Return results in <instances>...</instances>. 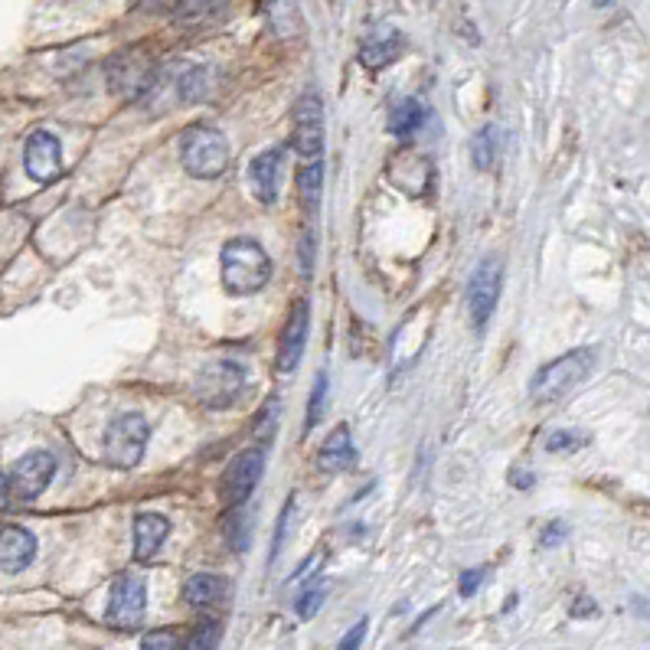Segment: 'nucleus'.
Segmentation results:
<instances>
[{
  "label": "nucleus",
  "mask_w": 650,
  "mask_h": 650,
  "mask_svg": "<svg viewBox=\"0 0 650 650\" xmlns=\"http://www.w3.org/2000/svg\"><path fill=\"white\" fill-rule=\"evenodd\" d=\"M23 167H26L29 180L56 183L62 176V144H59V137L49 134V131L29 134V140L23 147Z\"/></svg>",
  "instance_id": "nucleus-12"
},
{
  "label": "nucleus",
  "mask_w": 650,
  "mask_h": 650,
  "mask_svg": "<svg viewBox=\"0 0 650 650\" xmlns=\"http://www.w3.org/2000/svg\"><path fill=\"white\" fill-rule=\"evenodd\" d=\"M271 278V258L252 238H229L222 245V287L235 297L255 294Z\"/></svg>",
  "instance_id": "nucleus-1"
},
{
  "label": "nucleus",
  "mask_w": 650,
  "mask_h": 650,
  "mask_svg": "<svg viewBox=\"0 0 650 650\" xmlns=\"http://www.w3.org/2000/svg\"><path fill=\"white\" fill-rule=\"evenodd\" d=\"M421 121H425V105H421L418 98H402V101H395L392 111H389V127H392V134H412V131L421 127Z\"/></svg>",
  "instance_id": "nucleus-22"
},
{
  "label": "nucleus",
  "mask_w": 650,
  "mask_h": 650,
  "mask_svg": "<svg viewBox=\"0 0 650 650\" xmlns=\"http://www.w3.org/2000/svg\"><path fill=\"white\" fill-rule=\"evenodd\" d=\"M229 0H180V7H176V20L180 23H206V20H212L216 13H222V7H225Z\"/></svg>",
  "instance_id": "nucleus-23"
},
{
  "label": "nucleus",
  "mask_w": 650,
  "mask_h": 650,
  "mask_svg": "<svg viewBox=\"0 0 650 650\" xmlns=\"http://www.w3.org/2000/svg\"><path fill=\"white\" fill-rule=\"evenodd\" d=\"M591 614H598V604L588 594H578L572 604V617H591Z\"/></svg>",
  "instance_id": "nucleus-33"
},
{
  "label": "nucleus",
  "mask_w": 650,
  "mask_h": 650,
  "mask_svg": "<svg viewBox=\"0 0 650 650\" xmlns=\"http://www.w3.org/2000/svg\"><path fill=\"white\" fill-rule=\"evenodd\" d=\"M562 536H565V523H549L545 526V532H542V545H559L562 542Z\"/></svg>",
  "instance_id": "nucleus-34"
},
{
  "label": "nucleus",
  "mask_w": 650,
  "mask_h": 650,
  "mask_svg": "<svg viewBox=\"0 0 650 650\" xmlns=\"http://www.w3.org/2000/svg\"><path fill=\"white\" fill-rule=\"evenodd\" d=\"M36 559V536L23 526H0V568L23 572Z\"/></svg>",
  "instance_id": "nucleus-16"
},
{
  "label": "nucleus",
  "mask_w": 650,
  "mask_h": 650,
  "mask_svg": "<svg viewBox=\"0 0 650 650\" xmlns=\"http://www.w3.org/2000/svg\"><path fill=\"white\" fill-rule=\"evenodd\" d=\"M140 650H180V637L173 630H150Z\"/></svg>",
  "instance_id": "nucleus-29"
},
{
  "label": "nucleus",
  "mask_w": 650,
  "mask_h": 650,
  "mask_svg": "<svg viewBox=\"0 0 650 650\" xmlns=\"http://www.w3.org/2000/svg\"><path fill=\"white\" fill-rule=\"evenodd\" d=\"M294 150L301 154V163L320 160L323 154V105L314 91L301 95L297 108H294Z\"/></svg>",
  "instance_id": "nucleus-9"
},
{
  "label": "nucleus",
  "mask_w": 650,
  "mask_h": 650,
  "mask_svg": "<svg viewBox=\"0 0 650 650\" xmlns=\"http://www.w3.org/2000/svg\"><path fill=\"white\" fill-rule=\"evenodd\" d=\"M7 496H10V483H7V477L0 474V510L7 506Z\"/></svg>",
  "instance_id": "nucleus-35"
},
{
  "label": "nucleus",
  "mask_w": 650,
  "mask_h": 650,
  "mask_svg": "<svg viewBox=\"0 0 650 650\" xmlns=\"http://www.w3.org/2000/svg\"><path fill=\"white\" fill-rule=\"evenodd\" d=\"M307 323H310V304L307 301H294L287 320H284V330H281V340H278V372H291L301 356H304V343H307Z\"/></svg>",
  "instance_id": "nucleus-13"
},
{
  "label": "nucleus",
  "mask_w": 650,
  "mask_h": 650,
  "mask_svg": "<svg viewBox=\"0 0 650 650\" xmlns=\"http://www.w3.org/2000/svg\"><path fill=\"white\" fill-rule=\"evenodd\" d=\"M108 88L121 98H140L154 88L157 82V65L144 49H124L118 56H111L108 69Z\"/></svg>",
  "instance_id": "nucleus-5"
},
{
  "label": "nucleus",
  "mask_w": 650,
  "mask_h": 650,
  "mask_svg": "<svg viewBox=\"0 0 650 650\" xmlns=\"http://www.w3.org/2000/svg\"><path fill=\"white\" fill-rule=\"evenodd\" d=\"M222 594H225V581L212 572H196L183 585V598L193 608H212V604L222 601Z\"/></svg>",
  "instance_id": "nucleus-19"
},
{
  "label": "nucleus",
  "mask_w": 650,
  "mask_h": 650,
  "mask_svg": "<svg viewBox=\"0 0 650 650\" xmlns=\"http://www.w3.org/2000/svg\"><path fill=\"white\" fill-rule=\"evenodd\" d=\"M510 480H516V483H519V490H526V487L532 483V477H529V474H510Z\"/></svg>",
  "instance_id": "nucleus-36"
},
{
  "label": "nucleus",
  "mask_w": 650,
  "mask_h": 650,
  "mask_svg": "<svg viewBox=\"0 0 650 650\" xmlns=\"http://www.w3.org/2000/svg\"><path fill=\"white\" fill-rule=\"evenodd\" d=\"M323 395H327V376L323 372H317V379H314V392H310V405H307V421H304V428L310 431L317 421H320V415H323Z\"/></svg>",
  "instance_id": "nucleus-26"
},
{
  "label": "nucleus",
  "mask_w": 650,
  "mask_h": 650,
  "mask_svg": "<svg viewBox=\"0 0 650 650\" xmlns=\"http://www.w3.org/2000/svg\"><path fill=\"white\" fill-rule=\"evenodd\" d=\"M170 536V519L160 513H137L134 519V559L147 562L157 555L163 539Z\"/></svg>",
  "instance_id": "nucleus-18"
},
{
  "label": "nucleus",
  "mask_w": 650,
  "mask_h": 650,
  "mask_svg": "<svg viewBox=\"0 0 650 650\" xmlns=\"http://www.w3.org/2000/svg\"><path fill=\"white\" fill-rule=\"evenodd\" d=\"M405 52V36L392 26H379L376 33H369L359 46V62L366 69H385L392 65L398 56Z\"/></svg>",
  "instance_id": "nucleus-15"
},
{
  "label": "nucleus",
  "mask_w": 650,
  "mask_h": 650,
  "mask_svg": "<svg viewBox=\"0 0 650 650\" xmlns=\"http://www.w3.org/2000/svg\"><path fill=\"white\" fill-rule=\"evenodd\" d=\"M56 477V457L49 451H26L10 470V493L16 500H36Z\"/></svg>",
  "instance_id": "nucleus-10"
},
{
  "label": "nucleus",
  "mask_w": 650,
  "mask_h": 650,
  "mask_svg": "<svg viewBox=\"0 0 650 650\" xmlns=\"http://www.w3.org/2000/svg\"><path fill=\"white\" fill-rule=\"evenodd\" d=\"M588 438L581 434V431H552L549 438H545V451H552V454H559V451H575V447H581Z\"/></svg>",
  "instance_id": "nucleus-27"
},
{
  "label": "nucleus",
  "mask_w": 650,
  "mask_h": 650,
  "mask_svg": "<svg viewBox=\"0 0 650 650\" xmlns=\"http://www.w3.org/2000/svg\"><path fill=\"white\" fill-rule=\"evenodd\" d=\"M493 154H496V127H480L474 144H470V157H474V167L477 170H487L493 163Z\"/></svg>",
  "instance_id": "nucleus-24"
},
{
  "label": "nucleus",
  "mask_w": 650,
  "mask_h": 650,
  "mask_svg": "<svg viewBox=\"0 0 650 650\" xmlns=\"http://www.w3.org/2000/svg\"><path fill=\"white\" fill-rule=\"evenodd\" d=\"M353 461H356V451H353L349 428H346V425H336V428L323 438V444H320V451H317V467H320L323 474H340V470H349Z\"/></svg>",
  "instance_id": "nucleus-17"
},
{
  "label": "nucleus",
  "mask_w": 650,
  "mask_h": 650,
  "mask_svg": "<svg viewBox=\"0 0 650 650\" xmlns=\"http://www.w3.org/2000/svg\"><path fill=\"white\" fill-rule=\"evenodd\" d=\"M297 186H301V203L307 206V212H310V219H314V216H317V206H320V189H323V160L301 163Z\"/></svg>",
  "instance_id": "nucleus-21"
},
{
  "label": "nucleus",
  "mask_w": 650,
  "mask_h": 650,
  "mask_svg": "<svg viewBox=\"0 0 650 650\" xmlns=\"http://www.w3.org/2000/svg\"><path fill=\"white\" fill-rule=\"evenodd\" d=\"M594 369V349L581 346V349H568L562 356H555L552 363L539 366L536 376L529 379V398L536 402H555L562 395H568L578 382H585V376Z\"/></svg>",
  "instance_id": "nucleus-3"
},
{
  "label": "nucleus",
  "mask_w": 650,
  "mask_h": 650,
  "mask_svg": "<svg viewBox=\"0 0 650 650\" xmlns=\"http://www.w3.org/2000/svg\"><path fill=\"white\" fill-rule=\"evenodd\" d=\"M366 627H369V621H366V617H359V621L343 634V640H340V647H336V650H359V643H363V637H366Z\"/></svg>",
  "instance_id": "nucleus-31"
},
{
  "label": "nucleus",
  "mask_w": 650,
  "mask_h": 650,
  "mask_svg": "<svg viewBox=\"0 0 650 650\" xmlns=\"http://www.w3.org/2000/svg\"><path fill=\"white\" fill-rule=\"evenodd\" d=\"M611 0H594V7H608Z\"/></svg>",
  "instance_id": "nucleus-37"
},
{
  "label": "nucleus",
  "mask_w": 650,
  "mask_h": 650,
  "mask_svg": "<svg viewBox=\"0 0 650 650\" xmlns=\"http://www.w3.org/2000/svg\"><path fill=\"white\" fill-rule=\"evenodd\" d=\"M265 470V451L261 447H245L232 457V464L222 474V496L229 506H238L252 496Z\"/></svg>",
  "instance_id": "nucleus-11"
},
{
  "label": "nucleus",
  "mask_w": 650,
  "mask_h": 650,
  "mask_svg": "<svg viewBox=\"0 0 650 650\" xmlns=\"http://www.w3.org/2000/svg\"><path fill=\"white\" fill-rule=\"evenodd\" d=\"M245 392V369L235 359H216L196 376V395L206 408H229Z\"/></svg>",
  "instance_id": "nucleus-7"
},
{
  "label": "nucleus",
  "mask_w": 650,
  "mask_h": 650,
  "mask_svg": "<svg viewBox=\"0 0 650 650\" xmlns=\"http://www.w3.org/2000/svg\"><path fill=\"white\" fill-rule=\"evenodd\" d=\"M291 516H294V496L284 503V510H281V519H278V526H274V542H271V559L281 552V545H284V536H287V526H291Z\"/></svg>",
  "instance_id": "nucleus-30"
},
{
  "label": "nucleus",
  "mask_w": 650,
  "mask_h": 650,
  "mask_svg": "<svg viewBox=\"0 0 650 650\" xmlns=\"http://www.w3.org/2000/svg\"><path fill=\"white\" fill-rule=\"evenodd\" d=\"M500 287H503V261L496 255L477 261L470 281H467V314L477 333H483V327L493 317V307L500 301Z\"/></svg>",
  "instance_id": "nucleus-6"
},
{
  "label": "nucleus",
  "mask_w": 650,
  "mask_h": 650,
  "mask_svg": "<svg viewBox=\"0 0 650 650\" xmlns=\"http://www.w3.org/2000/svg\"><path fill=\"white\" fill-rule=\"evenodd\" d=\"M323 598H327V591H323V585H314V588H307L301 598H297V617H314L317 611H320V604H323Z\"/></svg>",
  "instance_id": "nucleus-28"
},
{
  "label": "nucleus",
  "mask_w": 650,
  "mask_h": 650,
  "mask_svg": "<svg viewBox=\"0 0 650 650\" xmlns=\"http://www.w3.org/2000/svg\"><path fill=\"white\" fill-rule=\"evenodd\" d=\"M144 608H147V588L137 575H121L111 588L108 598V611L105 621L114 630H134L144 621Z\"/></svg>",
  "instance_id": "nucleus-8"
},
{
  "label": "nucleus",
  "mask_w": 650,
  "mask_h": 650,
  "mask_svg": "<svg viewBox=\"0 0 650 650\" xmlns=\"http://www.w3.org/2000/svg\"><path fill=\"white\" fill-rule=\"evenodd\" d=\"M147 418L137 412L114 415L105 428V461L111 467H134L144 457L147 447Z\"/></svg>",
  "instance_id": "nucleus-4"
},
{
  "label": "nucleus",
  "mask_w": 650,
  "mask_h": 650,
  "mask_svg": "<svg viewBox=\"0 0 650 650\" xmlns=\"http://www.w3.org/2000/svg\"><path fill=\"white\" fill-rule=\"evenodd\" d=\"M483 578H487V572H483V568H467V572L461 575V581H457L461 594H464V598H470V594L477 591V585H480Z\"/></svg>",
  "instance_id": "nucleus-32"
},
{
  "label": "nucleus",
  "mask_w": 650,
  "mask_h": 650,
  "mask_svg": "<svg viewBox=\"0 0 650 650\" xmlns=\"http://www.w3.org/2000/svg\"><path fill=\"white\" fill-rule=\"evenodd\" d=\"M219 637H222L219 621H203V624L193 630V637H189L186 650H216V647H219Z\"/></svg>",
  "instance_id": "nucleus-25"
},
{
  "label": "nucleus",
  "mask_w": 650,
  "mask_h": 650,
  "mask_svg": "<svg viewBox=\"0 0 650 650\" xmlns=\"http://www.w3.org/2000/svg\"><path fill=\"white\" fill-rule=\"evenodd\" d=\"M180 163L196 180H216L229 167V140L209 124H189L180 134Z\"/></svg>",
  "instance_id": "nucleus-2"
},
{
  "label": "nucleus",
  "mask_w": 650,
  "mask_h": 650,
  "mask_svg": "<svg viewBox=\"0 0 650 650\" xmlns=\"http://www.w3.org/2000/svg\"><path fill=\"white\" fill-rule=\"evenodd\" d=\"M281 167H284V150L281 147H271V150H261L252 167H248V183H252V193L268 206L278 199V183H281Z\"/></svg>",
  "instance_id": "nucleus-14"
},
{
  "label": "nucleus",
  "mask_w": 650,
  "mask_h": 650,
  "mask_svg": "<svg viewBox=\"0 0 650 650\" xmlns=\"http://www.w3.org/2000/svg\"><path fill=\"white\" fill-rule=\"evenodd\" d=\"M268 23L281 39H291L304 29L297 0H268Z\"/></svg>",
  "instance_id": "nucleus-20"
}]
</instances>
